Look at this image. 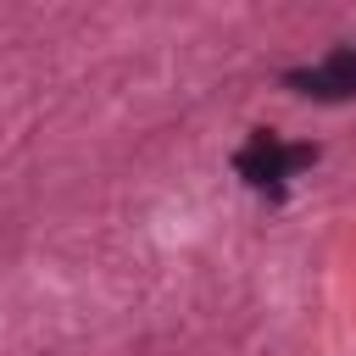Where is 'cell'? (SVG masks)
<instances>
[{
    "label": "cell",
    "mask_w": 356,
    "mask_h": 356,
    "mask_svg": "<svg viewBox=\"0 0 356 356\" xmlns=\"http://www.w3.org/2000/svg\"><path fill=\"white\" fill-rule=\"evenodd\" d=\"M317 161V145H284L278 134L256 128L239 150H234V172L250 184V189H267V195H284V184Z\"/></svg>",
    "instance_id": "6da1fadb"
},
{
    "label": "cell",
    "mask_w": 356,
    "mask_h": 356,
    "mask_svg": "<svg viewBox=\"0 0 356 356\" xmlns=\"http://www.w3.org/2000/svg\"><path fill=\"white\" fill-rule=\"evenodd\" d=\"M284 89H295L306 100H323V106L356 100V44H334L317 67H289L284 72Z\"/></svg>",
    "instance_id": "7a4b0ae2"
}]
</instances>
